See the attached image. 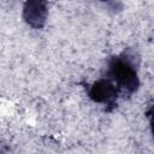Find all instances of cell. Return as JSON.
<instances>
[{
  "instance_id": "6da1fadb",
  "label": "cell",
  "mask_w": 154,
  "mask_h": 154,
  "mask_svg": "<svg viewBox=\"0 0 154 154\" xmlns=\"http://www.w3.org/2000/svg\"><path fill=\"white\" fill-rule=\"evenodd\" d=\"M106 77L114 83L119 94L131 96L140 88L137 58L125 52L112 57L107 64Z\"/></svg>"
},
{
  "instance_id": "7a4b0ae2",
  "label": "cell",
  "mask_w": 154,
  "mask_h": 154,
  "mask_svg": "<svg viewBox=\"0 0 154 154\" xmlns=\"http://www.w3.org/2000/svg\"><path fill=\"white\" fill-rule=\"evenodd\" d=\"M88 95L95 103L105 106L106 111H112L117 107V101L120 94L114 83L107 77H103L95 81L89 87Z\"/></svg>"
},
{
  "instance_id": "3957f363",
  "label": "cell",
  "mask_w": 154,
  "mask_h": 154,
  "mask_svg": "<svg viewBox=\"0 0 154 154\" xmlns=\"http://www.w3.org/2000/svg\"><path fill=\"white\" fill-rule=\"evenodd\" d=\"M24 22L34 28V29H42L47 22L48 17V7L46 1L41 0H29L23 6L22 12Z\"/></svg>"
},
{
  "instance_id": "277c9868",
  "label": "cell",
  "mask_w": 154,
  "mask_h": 154,
  "mask_svg": "<svg viewBox=\"0 0 154 154\" xmlns=\"http://www.w3.org/2000/svg\"><path fill=\"white\" fill-rule=\"evenodd\" d=\"M148 118H149L150 130H152V134H153V136H154V108H152V111L148 113Z\"/></svg>"
}]
</instances>
